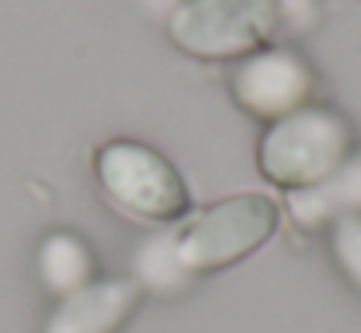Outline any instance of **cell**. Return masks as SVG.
Listing matches in <instances>:
<instances>
[{
	"label": "cell",
	"instance_id": "3",
	"mask_svg": "<svg viewBox=\"0 0 361 333\" xmlns=\"http://www.w3.org/2000/svg\"><path fill=\"white\" fill-rule=\"evenodd\" d=\"M280 27L276 0H183L167 20L175 46L206 62H229L268 46Z\"/></svg>",
	"mask_w": 361,
	"mask_h": 333
},
{
	"label": "cell",
	"instance_id": "4",
	"mask_svg": "<svg viewBox=\"0 0 361 333\" xmlns=\"http://www.w3.org/2000/svg\"><path fill=\"white\" fill-rule=\"evenodd\" d=\"M102 190L117 201L125 213L140 221H179L190 209V194L183 186V175L171 167L167 155L136 139H113L94 159Z\"/></svg>",
	"mask_w": 361,
	"mask_h": 333
},
{
	"label": "cell",
	"instance_id": "8",
	"mask_svg": "<svg viewBox=\"0 0 361 333\" xmlns=\"http://www.w3.org/2000/svg\"><path fill=\"white\" fill-rule=\"evenodd\" d=\"M35 275H39L43 291H51L55 299H66V294H74V291L94 283L97 260L78 232L55 229L39 240V248H35Z\"/></svg>",
	"mask_w": 361,
	"mask_h": 333
},
{
	"label": "cell",
	"instance_id": "10",
	"mask_svg": "<svg viewBox=\"0 0 361 333\" xmlns=\"http://www.w3.org/2000/svg\"><path fill=\"white\" fill-rule=\"evenodd\" d=\"M330 256L345 275V283L361 294V217H345V221L330 225Z\"/></svg>",
	"mask_w": 361,
	"mask_h": 333
},
{
	"label": "cell",
	"instance_id": "7",
	"mask_svg": "<svg viewBox=\"0 0 361 333\" xmlns=\"http://www.w3.org/2000/svg\"><path fill=\"white\" fill-rule=\"evenodd\" d=\"M288 213L303 229H330L334 221L361 217V151H353L322 182L307 186V190H291Z\"/></svg>",
	"mask_w": 361,
	"mask_h": 333
},
{
	"label": "cell",
	"instance_id": "1",
	"mask_svg": "<svg viewBox=\"0 0 361 333\" xmlns=\"http://www.w3.org/2000/svg\"><path fill=\"white\" fill-rule=\"evenodd\" d=\"M353 155V128L338 108L303 105L264 128L257 147L260 175L283 190H307Z\"/></svg>",
	"mask_w": 361,
	"mask_h": 333
},
{
	"label": "cell",
	"instance_id": "2",
	"mask_svg": "<svg viewBox=\"0 0 361 333\" xmlns=\"http://www.w3.org/2000/svg\"><path fill=\"white\" fill-rule=\"evenodd\" d=\"M280 209L264 194H237V198L214 201L210 209L195 213L183 221L175 232V252L187 275H202V271H218L229 263L245 260L257 252L268 237L276 232Z\"/></svg>",
	"mask_w": 361,
	"mask_h": 333
},
{
	"label": "cell",
	"instance_id": "6",
	"mask_svg": "<svg viewBox=\"0 0 361 333\" xmlns=\"http://www.w3.org/2000/svg\"><path fill=\"white\" fill-rule=\"evenodd\" d=\"M140 287L133 279H102L55 302L43 333H117L133 318Z\"/></svg>",
	"mask_w": 361,
	"mask_h": 333
},
{
	"label": "cell",
	"instance_id": "9",
	"mask_svg": "<svg viewBox=\"0 0 361 333\" xmlns=\"http://www.w3.org/2000/svg\"><path fill=\"white\" fill-rule=\"evenodd\" d=\"M136 287H152V291H179L190 283L187 268L179 263L175 252V232H156L136 248Z\"/></svg>",
	"mask_w": 361,
	"mask_h": 333
},
{
	"label": "cell",
	"instance_id": "5",
	"mask_svg": "<svg viewBox=\"0 0 361 333\" xmlns=\"http://www.w3.org/2000/svg\"><path fill=\"white\" fill-rule=\"evenodd\" d=\"M229 93L249 116L272 124L311 105L314 70L291 46H260L237 58V66L229 70Z\"/></svg>",
	"mask_w": 361,
	"mask_h": 333
}]
</instances>
